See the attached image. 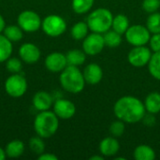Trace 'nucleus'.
Segmentation results:
<instances>
[{"instance_id":"31","label":"nucleus","mask_w":160,"mask_h":160,"mask_svg":"<svg viewBox=\"0 0 160 160\" xmlns=\"http://www.w3.org/2000/svg\"><path fill=\"white\" fill-rule=\"evenodd\" d=\"M110 132L112 135V137H121L125 132V123L121 120L112 122L110 126Z\"/></svg>"},{"instance_id":"22","label":"nucleus","mask_w":160,"mask_h":160,"mask_svg":"<svg viewBox=\"0 0 160 160\" xmlns=\"http://www.w3.org/2000/svg\"><path fill=\"white\" fill-rule=\"evenodd\" d=\"M12 42L4 35L0 34V63L6 62L12 53Z\"/></svg>"},{"instance_id":"5","label":"nucleus","mask_w":160,"mask_h":160,"mask_svg":"<svg viewBox=\"0 0 160 160\" xmlns=\"http://www.w3.org/2000/svg\"><path fill=\"white\" fill-rule=\"evenodd\" d=\"M127 41L132 46H144L151 38V33L148 28L142 24H134L128 27L125 33Z\"/></svg>"},{"instance_id":"38","label":"nucleus","mask_w":160,"mask_h":160,"mask_svg":"<svg viewBox=\"0 0 160 160\" xmlns=\"http://www.w3.org/2000/svg\"><path fill=\"white\" fill-rule=\"evenodd\" d=\"M90 160H104L103 156H94L92 158H90Z\"/></svg>"},{"instance_id":"35","label":"nucleus","mask_w":160,"mask_h":160,"mask_svg":"<svg viewBox=\"0 0 160 160\" xmlns=\"http://www.w3.org/2000/svg\"><path fill=\"white\" fill-rule=\"evenodd\" d=\"M142 120H144V124H146L148 126H153L156 123V119H155V117L153 116L152 113H150L148 115H145Z\"/></svg>"},{"instance_id":"1","label":"nucleus","mask_w":160,"mask_h":160,"mask_svg":"<svg viewBox=\"0 0 160 160\" xmlns=\"http://www.w3.org/2000/svg\"><path fill=\"white\" fill-rule=\"evenodd\" d=\"M144 103L132 96L120 98L114 104L113 112L116 117L128 124H135L145 116Z\"/></svg>"},{"instance_id":"20","label":"nucleus","mask_w":160,"mask_h":160,"mask_svg":"<svg viewBox=\"0 0 160 160\" xmlns=\"http://www.w3.org/2000/svg\"><path fill=\"white\" fill-rule=\"evenodd\" d=\"M86 53L83 51L81 50H71L69 51L67 54V61H68V66H75V67H79L82 66L86 59Z\"/></svg>"},{"instance_id":"24","label":"nucleus","mask_w":160,"mask_h":160,"mask_svg":"<svg viewBox=\"0 0 160 160\" xmlns=\"http://www.w3.org/2000/svg\"><path fill=\"white\" fill-rule=\"evenodd\" d=\"M89 27L86 22H76L70 31L71 37L76 40H82L88 35Z\"/></svg>"},{"instance_id":"37","label":"nucleus","mask_w":160,"mask_h":160,"mask_svg":"<svg viewBox=\"0 0 160 160\" xmlns=\"http://www.w3.org/2000/svg\"><path fill=\"white\" fill-rule=\"evenodd\" d=\"M6 153H5V150H3L1 147H0V160H4L6 158Z\"/></svg>"},{"instance_id":"29","label":"nucleus","mask_w":160,"mask_h":160,"mask_svg":"<svg viewBox=\"0 0 160 160\" xmlns=\"http://www.w3.org/2000/svg\"><path fill=\"white\" fill-rule=\"evenodd\" d=\"M29 147L32 152L37 155H41L45 151V144L41 137H33L29 141Z\"/></svg>"},{"instance_id":"28","label":"nucleus","mask_w":160,"mask_h":160,"mask_svg":"<svg viewBox=\"0 0 160 160\" xmlns=\"http://www.w3.org/2000/svg\"><path fill=\"white\" fill-rule=\"evenodd\" d=\"M146 27L152 34L160 33V13L154 12L148 17L146 22Z\"/></svg>"},{"instance_id":"17","label":"nucleus","mask_w":160,"mask_h":160,"mask_svg":"<svg viewBox=\"0 0 160 160\" xmlns=\"http://www.w3.org/2000/svg\"><path fill=\"white\" fill-rule=\"evenodd\" d=\"M145 110L152 114L158 113L160 112V94L158 92H152L147 95L144 100Z\"/></svg>"},{"instance_id":"7","label":"nucleus","mask_w":160,"mask_h":160,"mask_svg":"<svg viewBox=\"0 0 160 160\" xmlns=\"http://www.w3.org/2000/svg\"><path fill=\"white\" fill-rule=\"evenodd\" d=\"M5 90L8 96L12 98H20L23 96L27 90V82L22 75L14 73L6 80Z\"/></svg>"},{"instance_id":"36","label":"nucleus","mask_w":160,"mask_h":160,"mask_svg":"<svg viewBox=\"0 0 160 160\" xmlns=\"http://www.w3.org/2000/svg\"><path fill=\"white\" fill-rule=\"evenodd\" d=\"M5 27H6L5 20H4V18L2 17V15L0 14V33H2V32L4 31Z\"/></svg>"},{"instance_id":"15","label":"nucleus","mask_w":160,"mask_h":160,"mask_svg":"<svg viewBox=\"0 0 160 160\" xmlns=\"http://www.w3.org/2000/svg\"><path fill=\"white\" fill-rule=\"evenodd\" d=\"M119 149L120 144L119 142L115 139V137L105 138L99 143V151L104 158H109L116 155Z\"/></svg>"},{"instance_id":"26","label":"nucleus","mask_w":160,"mask_h":160,"mask_svg":"<svg viewBox=\"0 0 160 160\" xmlns=\"http://www.w3.org/2000/svg\"><path fill=\"white\" fill-rule=\"evenodd\" d=\"M150 74L158 81H160V52H154L148 63Z\"/></svg>"},{"instance_id":"27","label":"nucleus","mask_w":160,"mask_h":160,"mask_svg":"<svg viewBox=\"0 0 160 160\" xmlns=\"http://www.w3.org/2000/svg\"><path fill=\"white\" fill-rule=\"evenodd\" d=\"M94 5V0H72V8L78 14L88 12Z\"/></svg>"},{"instance_id":"19","label":"nucleus","mask_w":160,"mask_h":160,"mask_svg":"<svg viewBox=\"0 0 160 160\" xmlns=\"http://www.w3.org/2000/svg\"><path fill=\"white\" fill-rule=\"evenodd\" d=\"M134 158L136 160H154L156 158V153L152 147L145 144L137 146L134 150Z\"/></svg>"},{"instance_id":"11","label":"nucleus","mask_w":160,"mask_h":160,"mask_svg":"<svg viewBox=\"0 0 160 160\" xmlns=\"http://www.w3.org/2000/svg\"><path fill=\"white\" fill-rule=\"evenodd\" d=\"M53 112L61 119H70L75 115L76 107L70 100L60 98L57 99L53 104Z\"/></svg>"},{"instance_id":"6","label":"nucleus","mask_w":160,"mask_h":160,"mask_svg":"<svg viewBox=\"0 0 160 160\" xmlns=\"http://www.w3.org/2000/svg\"><path fill=\"white\" fill-rule=\"evenodd\" d=\"M41 27L46 35L55 38L65 33L67 29V23L61 16L52 14L44 18L41 22Z\"/></svg>"},{"instance_id":"12","label":"nucleus","mask_w":160,"mask_h":160,"mask_svg":"<svg viewBox=\"0 0 160 160\" xmlns=\"http://www.w3.org/2000/svg\"><path fill=\"white\" fill-rule=\"evenodd\" d=\"M45 66L47 69L51 72H61L68 66L67 57L62 52H52L47 55L45 59Z\"/></svg>"},{"instance_id":"10","label":"nucleus","mask_w":160,"mask_h":160,"mask_svg":"<svg viewBox=\"0 0 160 160\" xmlns=\"http://www.w3.org/2000/svg\"><path fill=\"white\" fill-rule=\"evenodd\" d=\"M152 57L151 49L144 46H135L128 55L129 64L135 68H142L148 65Z\"/></svg>"},{"instance_id":"33","label":"nucleus","mask_w":160,"mask_h":160,"mask_svg":"<svg viewBox=\"0 0 160 160\" xmlns=\"http://www.w3.org/2000/svg\"><path fill=\"white\" fill-rule=\"evenodd\" d=\"M149 43H150V48L154 52H160V33L153 34V36L150 38Z\"/></svg>"},{"instance_id":"9","label":"nucleus","mask_w":160,"mask_h":160,"mask_svg":"<svg viewBox=\"0 0 160 160\" xmlns=\"http://www.w3.org/2000/svg\"><path fill=\"white\" fill-rule=\"evenodd\" d=\"M104 47L105 42L102 34L93 32L83 38L82 51L87 55H97L103 51Z\"/></svg>"},{"instance_id":"16","label":"nucleus","mask_w":160,"mask_h":160,"mask_svg":"<svg viewBox=\"0 0 160 160\" xmlns=\"http://www.w3.org/2000/svg\"><path fill=\"white\" fill-rule=\"evenodd\" d=\"M52 105V96L45 91H39L33 97V106L39 112L49 111Z\"/></svg>"},{"instance_id":"21","label":"nucleus","mask_w":160,"mask_h":160,"mask_svg":"<svg viewBox=\"0 0 160 160\" xmlns=\"http://www.w3.org/2000/svg\"><path fill=\"white\" fill-rule=\"evenodd\" d=\"M129 26H130L129 25V20L126 15L118 14L115 17H113L112 28L115 32L123 35V34H125L127 32V30L128 29Z\"/></svg>"},{"instance_id":"34","label":"nucleus","mask_w":160,"mask_h":160,"mask_svg":"<svg viewBox=\"0 0 160 160\" xmlns=\"http://www.w3.org/2000/svg\"><path fill=\"white\" fill-rule=\"evenodd\" d=\"M38 159L39 160H57L58 158L52 154H49V153H43L41 155H39L38 157Z\"/></svg>"},{"instance_id":"30","label":"nucleus","mask_w":160,"mask_h":160,"mask_svg":"<svg viewBox=\"0 0 160 160\" xmlns=\"http://www.w3.org/2000/svg\"><path fill=\"white\" fill-rule=\"evenodd\" d=\"M6 68L7 69L11 72L12 74L14 73H19L22 70V61L16 57H9L7 61H6Z\"/></svg>"},{"instance_id":"18","label":"nucleus","mask_w":160,"mask_h":160,"mask_svg":"<svg viewBox=\"0 0 160 160\" xmlns=\"http://www.w3.org/2000/svg\"><path fill=\"white\" fill-rule=\"evenodd\" d=\"M24 152V143L20 140H14L8 142L5 148L6 156L11 158L21 157Z\"/></svg>"},{"instance_id":"3","label":"nucleus","mask_w":160,"mask_h":160,"mask_svg":"<svg viewBox=\"0 0 160 160\" xmlns=\"http://www.w3.org/2000/svg\"><path fill=\"white\" fill-rule=\"evenodd\" d=\"M59 128V118L53 112H40L34 120V129L38 136L47 139L53 136Z\"/></svg>"},{"instance_id":"23","label":"nucleus","mask_w":160,"mask_h":160,"mask_svg":"<svg viewBox=\"0 0 160 160\" xmlns=\"http://www.w3.org/2000/svg\"><path fill=\"white\" fill-rule=\"evenodd\" d=\"M23 30L19 26V25H8L6 26L4 31H3V35L8 38L11 42H17L20 41L22 37H23Z\"/></svg>"},{"instance_id":"13","label":"nucleus","mask_w":160,"mask_h":160,"mask_svg":"<svg viewBox=\"0 0 160 160\" xmlns=\"http://www.w3.org/2000/svg\"><path fill=\"white\" fill-rule=\"evenodd\" d=\"M19 55L24 63L35 64L40 58V51L38 47L33 43H24L19 49Z\"/></svg>"},{"instance_id":"4","label":"nucleus","mask_w":160,"mask_h":160,"mask_svg":"<svg viewBox=\"0 0 160 160\" xmlns=\"http://www.w3.org/2000/svg\"><path fill=\"white\" fill-rule=\"evenodd\" d=\"M113 20L112 13L104 8H100L92 11L87 17L86 23L89 30L95 33L104 34L112 28Z\"/></svg>"},{"instance_id":"2","label":"nucleus","mask_w":160,"mask_h":160,"mask_svg":"<svg viewBox=\"0 0 160 160\" xmlns=\"http://www.w3.org/2000/svg\"><path fill=\"white\" fill-rule=\"evenodd\" d=\"M61 86L68 93L79 94L84 86L85 81L82 72L75 66H67L64 70L61 71L59 78Z\"/></svg>"},{"instance_id":"32","label":"nucleus","mask_w":160,"mask_h":160,"mask_svg":"<svg viewBox=\"0 0 160 160\" xmlns=\"http://www.w3.org/2000/svg\"><path fill=\"white\" fill-rule=\"evenodd\" d=\"M160 8V0H143L142 8L149 13L157 12Z\"/></svg>"},{"instance_id":"25","label":"nucleus","mask_w":160,"mask_h":160,"mask_svg":"<svg viewBox=\"0 0 160 160\" xmlns=\"http://www.w3.org/2000/svg\"><path fill=\"white\" fill-rule=\"evenodd\" d=\"M105 46L109 48H116L122 42V35L115 32L114 30H108L103 35Z\"/></svg>"},{"instance_id":"14","label":"nucleus","mask_w":160,"mask_h":160,"mask_svg":"<svg viewBox=\"0 0 160 160\" xmlns=\"http://www.w3.org/2000/svg\"><path fill=\"white\" fill-rule=\"evenodd\" d=\"M83 78L86 83L91 84V85H95L98 84V82H100V81L102 80L103 77V71L102 68H100V66H98V64L92 63L89 64L85 67V68L83 69Z\"/></svg>"},{"instance_id":"8","label":"nucleus","mask_w":160,"mask_h":160,"mask_svg":"<svg viewBox=\"0 0 160 160\" xmlns=\"http://www.w3.org/2000/svg\"><path fill=\"white\" fill-rule=\"evenodd\" d=\"M18 25L28 33L38 31L41 27V20L39 15L33 10H24L21 12L17 19Z\"/></svg>"}]
</instances>
